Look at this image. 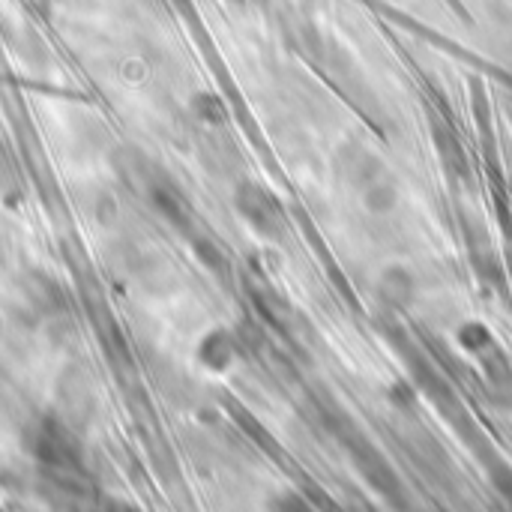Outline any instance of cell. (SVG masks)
I'll return each instance as SVG.
<instances>
[{"label":"cell","instance_id":"ba28073f","mask_svg":"<svg viewBox=\"0 0 512 512\" xmlns=\"http://www.w3.org/2000/svg\"><path fill=\"white\" fill-rule=\"evenodd\" d=\"M195 252H198V258H201V264H204L207 270H213V273H225V270H228L225 255H222V249H219L213 240L198 237V240H195Z\"/></svg>","mask_w":512,"mask_h":512},{"label":"cell","instance_id":"7a4b0ae2","mask_svg":"<svg viewBox=\"0 0 512 512\" xmlns=\"http://www.w3.org/2000/svg\"><path fill=\"white\" fill-rule=\"evenodd\" d=\"M96 414V384L84 366H69L57 381V417L78 435Z\"/></svg>","mask_w":512,"mask_h":512},{"label":"cell","instance_id":"8992f818","mask_svg":"<svg viewBox=\"0 0 512 512\" xmlns=\"http://www.w3.org/2000/svg\"><path fill=\"white\" fill-rule=\"evenodd\" d=\"M189 111L195 114V120H201V123H207V126H222V123L228 120L225 102H222L216 93H207V90H201V93H195V96L189 99Z\"/></svg>","mask_w":512,"mask_h":512},{"label":"cell","instance_id":"5b68a950","mask_svg":"<svg viewBox=\"0 0 512 512\" xmlns=\"http://www.w3.org/2000/svg\"><path fill=\"white\" fill-rule=\"evenodd\" d=\"M237 357V339L228 330H210L198 342V363L210 372H225Z\"/></svg>","mask_w":512,"mask_h":512},{"label":"cell","instance_id":"3957f363","mask_svg":"<svg viewBox=\"0 0 512 512\" xmlns=\"http://www.w3.org/2000/svg\"><path fill=\"white\" fill-rule=\"evenodd\" d=\"M234 207L246 219V225L267 240H279L288 228L285 207L279 204V198L270 189H264L258 183H240L234 189Z\"/></svg>","mask_w":512,"mask_h":512},{"label":"cell","instance_id":"52a82bcc","mask_svg":"<svg viewBox=\"0 0 512 512\" xmlns=\"http://www.w3.org/2000/svg\"><path fill=\"white\" fill-rule=\"evenodd\" d=\"M459 345H462L468 354H483L489 345H495V339H492V333H489L486 324L471 321V324H465V327L459 330Z\"/></svg>","mask_w":512,"mask_h":512},{"label":"cell","instance_id":"277c9868","mask_svg":"<svg viewBox=\"0 0 512 512\" xmlns=\"http://www.w3.org/2000/svg\"><path fill=\"white\" fill-rule=\"evenodd\" d=\"M21 291H24L27 306H30L36 315H42V318L63 315V309H66V294H63V288H60L51 276H45V273H27Z\"/></svg>","mask_w":512,"mask_h":512},{"label":"cell","instance_id":"6da1fadb","mask_svg":"<svg viewBox=\"0 0 512 512\" xmlns=\"http://www.w3.org/2000/svg\"><path fill=\"white\" fill-rule=\"evenodd\" d=\"M27 450L48 468H72L78 462V432L69 429L57 414L39 417L27 429Z\"/></svg>","mask_w":512,"mask_h":512}]
</instances>
